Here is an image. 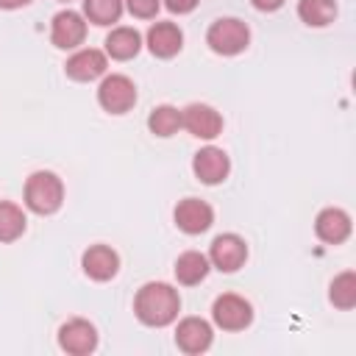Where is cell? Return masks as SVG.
<instances>
[{"mask_svg": "<svg viewBox=\"0 0 356 356\" xmlns=\"http://www.w3.org/2000/svg\"><path fill=\"white\" fill-rule=\"evenodd\" d=\"M134 312H136L139 323H145L150 328L170 325L181 312L178 289H172L164 281H147L134 298Z\"/></svg>", "mask_w": 356, "mask_h": 356, "instance_id": "obj_1", "label": "cell"}, {"mask_svg": "<svg viewBox=\"0 0 356 356\" xmlns=\"http://www.w3.org/2000/svg\"><path fill=\"white\" fill-rule=\"evenodd\" d=\"M64 203V184L50 170H36L25 181V206L33 214H53Z\"/></svg>", "mask_w": 356, "mask_h": 356, "instance_id": "obj_2", "label": "cell"}, {"mask_svg": "<svg viewBox=\"0 0 356 356\" xmlns=\"http://www.w3.org/2000/svg\"><path fill=\"white\" fill-rule=\"evenodd\" d=\"M206 42H209V47H211L214 53H220V56H236V53H242V50L248 47L250 31H248V25H245L242 19H236V17H220V19H214V22L209 25Z\"/></svg>", "mask_w": 356, "mask_h": 356, "instance_id": "obj_3", "label": "cell"}, {"mask_svg": "<svg viewBox=\"0 0 356 356\" xmlns=\"http://www.w3.org/2000/svg\"><path fill=\"white\" fill-rule=\"evenodd\" d=\"M97 103L108 114H125L136 103V86L128 75H106L97 86Z\"/></svg>", "mask_w": 356, "mask_h": 356, "instance_id": "obj_4", "label": "cell"}, {"mask_svg": "<svg viewBox=\"0 0 356 356\" xmlns=\"http://www.w3.org/2000/svg\"><path fill=\"white\" fill-rule=\"evenodd\" d=\"M211 317H214V323H217L222 331H242V328L250 325L253 309H250V303H248L245 298L228 292V295H220V298L214 300Z\"/></svg>", "mask_w": 356, "mask_h": 356, "instance_id": "obj_5", "label": "cell"}, {"mask_svg": "<svg viewBox=\"0 0 356 356\" xmlns=\"http://www.w3.org/2000/svg\"><path fill=\"white\" fill-rule=\"evenodd\" d=\"M248 245L236 234H220L209 248V264H214L220 273H234L245 264Z\"/></svg>", "mask_w": 356, "mask_h": 356, "instance_id": "obj_6", "label": "cell"}, {"mask_svg": "<svg viewBox=\"0 0 356 356\" xmlns=\"http://www.w3.org/2000/svg\"><path fill=\"white\" fill-rule=\"evenodd\" d=\"M181 128H186L197 139H214L222 131V117L217 108H211L206 103H189L181 111Z\"/></svg>", "mask_w": 356, "mask_h": 356, "instance_id": "obj_7", "label": "cell"}, {"mask_svg": "<svg viewBox=\"0 0 356 356\" xmlns=\"http://www.w3.org/2000/svg\"><path fill=\"white\" fill-rule=\"evenodd\" d=\"M58 345L61 350L72 353V356H86L97 348V331L89 320H67L61 328H58Z\"/></svg>", "mask_w": 356, "mask_h": 356, "instance_id": "obj_8", "label": "cell"}, {"mask_svg": "<svg viewBox=\"0 0 356 356\" xmlns=\"http://www.w3.org/2000/svg\"><path fill=\"white\" fill-rule=\"evenodd\" d=\"M172 217H175V225H178L184 234H203V231H209L211 222H214L211 206H209L206 200H200V197H184V200L175 206Z\"/></svg>", "mask_w": 356, "mask_h": 356, "instance_id": "obj_9", "label": "cell"}, {"mask_svg": "<svg viewBox=\"0 0 356 356\" xmlns=\"http://www.w3.org/2000/svg\"><path fill=\"white\" fill-rule=\"evenodd\" d=\"M192 170H195L197 181L214 186V184H222L228 178L231 161H228V153L225 150H220V147H203V150L195 153Z\"/></svg>", "mask_w": 356, "mask_h": 356, "instance_id": "obj_10", "label": "cell"}, {"mask_svg": "<svg viewBox=\"0 0 356 356\" xmlns=\"http://www.w3.org/2000/svg\"><path fill=\"white\" fill-rule=\"evenodd\" d=\"M83 36H86V22H83V17L78 14V11H58L56 17H53V25H50V39H53V44L56 47H61V50H72V47H78L81 42H83Z\"/></svg>", "mask_w": 356, "mask_h": 356, "instance_id": "obj_11", "label": "cell"}, {"mask_svg": "<svg viewBox=\"0 0 356 356\" xmlns=\"http://www.w3.org/2000/svg\"><path fill=\"white\" fill-rule=\"evenodd\" d=\"M175 345L184 353H189V356L209 350V345H211V325L206 320H200V317H184L178 323V328H175Z\"/></svg>", "mask_w": 356, "mask_h": 356, "instance_id": "obj_12", "label": "cell"}, {"mask_svg": "<svg viewBox=\"0 0 356 356\" xmlns=\"http://www.w3.org/2000/svg\"><path fill=\"white\" fill-rule=\"evenodd\" d=\"M81 264H83V273L92 281H108L120 270V256L108 245H92L89 250H83Z\"/></svg>", "mask_w": 356, "mask_h": 356, "instance_id": "obj_13", "label": "cell"}, {"mask_svg": "<svg viewBox=\"0 0 356 356\" xmlns=\"http://www.w3.org/2000/svg\"><path fill=\"white\" fill-rule=\"evenodd\" d=\"M64 72L72 78V81H95L106 72V56L95 47H86V50H78L67 58L64 64Z\"/></svg>", "mask_w": 356, "mask_h": 356, "instance_id": "obj_14", "label": "cell"}, {"mask_svg": "<svg viewBox=\"0 0 356 356\" xmlns=\"http://www.w3.org/2000/svg\"><path fill=\"white\" fill-rule=\"evenodd\" d=\"M184 44V33L175 22H156L147 31V47L159 58H172Z\"/></svg>", "mask_w": 356, "mask_h": 356, "instance_id": "obj_15", "label": "cell"}, {"mask_svg": "<svg viewBox=\"0 0 356 356\" xmlns=\"http://www.w3.org/2000/svg\"><path fill=\"white\" fill-rule=\"evenodd\" d=\"M314 231L323 242L328 245H339L350 236V217L342 209H323L314 220Z\"/></svg>", "mask_w": 356, "mask_h": 356, "instance_id": "obj_16", "label": "cell"}, {"mask_svg": "<svg viewBox=\"0 0 356 356\" xmlns=\"http://www.w3.org/2000/svg\"><path fill=\"white\" fill-rule=\"evenodd\" d=\"M139 47H142V36H139L136 28L122 25V28H114V31L106 36V53H108L111 58H117V61L134 58V56L139 53Z\"/></svg>", "mask_w": 356, "mask_h": 356, "instance_id": "obj_17", "label": "cell"}, {"mask_svg": "<svg viewBox=\"0 0 356 356\" xmlns=\"http://www.w3.org/2000/svg\"><path fill=\"white\" fill-rule=\"evenodd\" d=\"M206 275H209V256H203L197 250H186V253L178 256V261H175V278H178V284L195 286Z\"/></svg>", "mask_w": 356, "mask_h": 356, "instance_id": "obj_18", "label": "cell"}, {"mask_svg": "<svg viewBox=\"0 0 356 356\" xmlns=\"http://www.w3.org/2000/svg\"><path fill=\"white\" fill-rule=\"evenodd\" d=\"M298 17L312 28H325L337 17L334 0H298Z\"/></svg>", "mask_w": 356, "mask_h": 356, "instance_id": "obj_19", "label": "cell"}, {"mask_svg": "<svg viewBox=\"0 0 356 356\" xmlns=\"http://www.w3.org/2000/svg\"><path fill=\"white\" fill-rule=\"evenodd\" d=\"M25 214L19 206L0 200V242H14L25 234Z\"/></svg>", "mask_w": 356, "mask_h": 356, "instance_id": "obj_20", "label": "cell"}, {"mask_svg": "<svg viewBox=\"0 0 356 356\" xmlns=\"http://www.w3.org/2000/svg\"><path fill=\"white\" fill-rule=\"evenodd\" d=\"M147 128L156 134V136H172L178 128H181V111L175 106H156L147 117Z\"/></svg>", "mask_w": 356, "mask_h": 356, "instance_id": "obj_21", "label": "cell"}, {"mask_svg": "<svg viewBox=\"0 0 356 356\" xmlns=\"http://www.w3.org/2000/svg\"><path fill=\"white\" fill-rule=\"evenodd\" d=\"M83 14L95 25H111L122 14V0H83Z\"/></svg>", "mask_w": 356, "mask_h": 356, "instance_id": "obj_22", "label": "cell"}, {"mask_svg": "<svg viewBox=\"0 0 356 356\" xmlns=\"http://www.w3.org/2000/svg\"><path fill=\"white\" fill-rule=\"evenodd\" d=\"M331 303L337 309H353L356 306V275L348 270V273H339L334 281H331V292H328Z\"/></svg>", "mask_w": 356, "mask_h": 356, "instance_id": "obj_23", "label": "cell"}, {"mask_svg": "<svg viewBox=\"0 0 356 356\" xmlns=\"http://www.w3.org/2000/svg\"><path fill=\"white\" fill-rule=\"evenodd\" d=\"M159 3H161V0H125L128 11H131L134 17H139V19H150V17H156Z\"/></svg>", "mask_w": 356, "mask_h": 356, "instance_id": "obj_24", "label": "cell"}, {"mask_svg": "<svg viewBox=\"0 0 356 356\" xmlns=\"http://www.w3.org/2000/svg\"><path fill=\"white\" fill-rule=\"evenodd\" d=\"M200 0H164V6L172 11V14H189Z\"/></svg>", "mask_w": 356, "mask_h": 356, "instance_id": "obj_25", "label": "cell"}, {"mask_svg": "<svg viewBox=\"0 0 356 356\" xmlns=\"http://www.w3.org/2000/svg\"><path fill=\"white\" fill-rule=\"evenodd\" d=\"M253 3V8H259V11H278L281 6H284V0H250Z\"/></svg>", "mask_w": 356, "mask_h": 356, "instance_id": "obj_26", "label": "cell"}, {"mask_svg": "<svg viewBox=\"0 0 356 356\" xmlns=\"http://www.w3.org/2000/svg\"><path fill=\"white\" fill-rule=\"evenodd\" d=\"M31 0H0V8H6V11H11V8H22V6H28Z\"/></svg>", "mask_w": 356, "mask_h": 356, "instance_id": "obj_27", "label": "cell"}]
</instances>
